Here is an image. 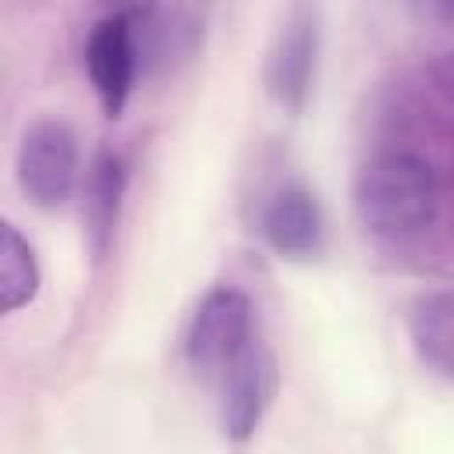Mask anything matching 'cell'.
Wrapping results in <instances>:
<instances>
[{
  "label": "cell",
  "mask_w": 454,
  "mask_h": 454,
  "mask_svg": "<svg viewBox=\"0 0 454 454\" xmlns=\"http://www.w3.org/2000/svg\"><path fill=\"white\" fill-rule=\"evenodd\" d=\"M85 71L103 114L117 121L131 99L135 74H138V43H135L131 14L117 11L92 25L85 39Z\"/></svg>",
  "instance_id": "obj_4"
},
{
  "label": "cell",
  "mask_w": 454,
  "mask_h": 454,
  "mask_svg": "<svg viewBox=\"0 0 454 454\" xmlns=\"http://www.w3.org/2000/svg\"><path fill=\"white\" fill-rule=\"evenodd\" d=\"M124 163L117 153H99L89 174V188H85V223H89V241L92 252L103 255L114 241L117 231V216H121V199H124Z\"/></svg>",
  "instance_id": "obj_9"
},
{
  "label": "cell",
  "mask_w": 454,
  "mask_h": 454,
  "mask_svg": "<svg viewBox=\"0 0 454 454\" xmlns=\"http://www.w3.org/2000/svg\"><path fill=\"white\" fill-rule=\"evenodd\" d=\"M39 284H43V273H39L35 248L11 220H4L0 223V305L4 312H18L21 305H28L39 294Z\"/></svg>",
  "instance_id": "obj_10"
},
{
  "label": "cell",
  "mask_w": 454,
  "mask_h": 454,
  "mask_svg": "<svg viewBox=\"0 0 454 454\" xmlns=\"http://www.w3.org/2000/svg\"><path fill=\"white\" fill-rule=\"evenodd\" d=\"M419 4L426 7L429 18H436V21H454V0H419Z\"/></svg>",
  "instance_id": "obj_12"
},
{
  "label": "cell",
  "mask_w": 454,
  "mask_h": 454,
  "mask_svg": "<svg viewBox=\"0 0 454 454\" xmlns=\"http://www.w3.org/2000/svg\"><path fill=\"white\" fill-rule=\"evenodd\" d=\"M433 82H436V89L454 103V50L443 53V57L433 64Z\"/></svg>",
  "instance_id": "obj_11"
},
{
  "label": "cell",
  "mask_w": 454,
  "mask_h": 454,
  "mask_svg": "<svg viewBox=\"0 0 454 454\" xmlns=\"http://www.w3.org/2000/svg\"><path fill=\"white\" fill-rule=\"evenodd\" d=\"M259 231L280 259L305 262L323 252V209L301 184H287L266 202Z\"/></svg>",
  "instance_id": "obj_6"
},
{
  "label": "cell",
  "mask_w": 454,
  "mask_h": 454,
  "mask_svg": "<svg viewBox=\"0 0 454 454\" xmlns=\"http://www.w3.org/2000/svg\"><path fill=\"white\" fill-rule=\"evenodd\" d=\"M255 340V316L252 301L238 287H213L199 305L184 333L188 365L206 380L220 383L223 372L245 355Z\"/></svg>",
  "instance_id": "obj_2"
},
{
  "label": "cell",
  "mask_w": 454,
  "mask_h": 454,
  "mask_svg": "<svg viewBox=\"0 0 454 454\" xmlns=\"http://www.w3.org/2000/svg\"><path fill=\"white\" fill-rule=\"evenodd\" d=\"M358 223L376 238H415L436 220L440 188L429 160L408 149H387L365 160L351 184Z\"/></svg>",
  "instance_id": "obj_1"
},
{
  "label": "cell",
  "mask_w": 454,
  "mask_h": 454,
  "mask_svg": "<svg viewBox=\"0 0 454 454\" xmlns=\"http://www.w3.org/2000/svg\"><path fill=\"white\" fill-rule=\"evenodd\" d=\"M415 355L440 376H454V287H433L408 305Z\"/></svg>",
  "instance_id": "obj_8"
},
{
  "label": "cell",
  "mask_w": 454,
  "mask_h": 454,
  "mask_svg": "<svg viewBox=\"0 0 454 454\" xmlns=\"http://www.w3.org/2000/svg\"><path fill=\"white\" fill-rule=\"evenodd\" d=\"M220 387V422H223V433L231 440H248L270 401H273V390H277V365H273V355L252 340L245 348V355L223 372V380L216 383Z\"/></svg>",
  "instance_id": "obj_5"
},
{
  "label": "cell",
  "mask_w": 454,
  "mask_h": 454,
  "mask_svg": "<svg viewBox=\"0 0 454 454\" xmlns=\"http://www.w3.org/2000/svg\"><path fill=\"white\" fill-rule=\"evenodd\" d=\"M312 74H316V21H312V14L301 11L284 28V35L270 57V89H273L277 103L298 114L312 89Z\"/></svg>",
  "instance_id": "obj_7"
},
{
  "label": "cell",
  "mask_w": 454,
  "mask_h": 454,
  "mask_svg": "<svg viewBox=\"0 0 454 454\" xmlns=\"http://www.w3.org/2000/svg\"><path fill=\"white\" fill-rule=\"evenodd\" d=\"M18 188L39 209H57L78 184V135L60 117L32 121L14 156Z\"/></svg>",
  "instance_id": "obj_3"
}]
</instances>
